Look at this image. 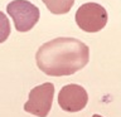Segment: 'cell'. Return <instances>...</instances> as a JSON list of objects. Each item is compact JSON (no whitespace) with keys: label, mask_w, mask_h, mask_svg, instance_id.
Segmentation results:
<instances>
[{"label":"cell","mask_w":121,"mask_h":117,"mask_svg":"<svg viewBox=\"0 0 121 117\" xmlns=\"http://www.w3.org/2000/svg\"><path fill=\"white\" fill-rule=\"evenodd\" d=\"M54 86L49 82L39 84L29 92V98L24 104V111L37 117H47L51 112Z\"/></svg>","instance_id":"4"},{"label":"cell","mask_w":121,"mask_h":117,"mask_svg":"<svg viewBox=\"0 0 121 117\" xmlns=\"http://www.w3.org/2000/svg\"><path fill=\"white\" fill-rule=\"evenodd\" d=\"M76 23L83 32H100L107 23V11L97 3H86L76 11Z\"/></svg>","instance_id":"3"},{"label":"cell","mask_w":121,"mask_h":117,"mask_svg":"<svg viewBox=\"0 0 121 117\" xmlns=\"http://www.w3.org/2000/svg\"><path fill=\"white\" fill-rule=\"evenodd\" d=\"M10 35V23L4 13L0 11V43H4Z\"/></svg>","instance_id":"7"},{"label":"cell","mask_w":121,"mask_h":117,"mask_svg":"<svg viewBox=\"0 0 121 117\" xmlns=\"http://www.w3.org/2000/svg\"><path fill=\"white\" fill-rule=\"evenodd\" d=\"M6 11L13 19L15 29L20 33L29 32L39 20V9L28 0H14L9 3Z\"/></svg>","instance_id":"2"},{"label":"cell","mask_w":121,"mask_h":117,"mask_svg":"<svg viewBox=\"0 0 121 117\" xmlns=\"http://www.w3.org/2000/svg\"><path fill=\"white\" fill-rule=\"evenodd\" d=\"M88 94L79 84H66L58 93V104L66 112H78L86 107Z\"/></svg>","instance_id":"5"},{"label":"cell","mask_w":121,"mask_h":117,"mask_svg":"<svg viewBox=\"0 0 121 117\" xmlns=\"http://www.w3.org/2000/svg\"><path fill=\"white\" fill-rule=\"evenodd\" d=\"M35 60L38 68L47 75H71L86 67L90 49L76 38H56L40 45Z\"/></svg>","instance_id":"1"},{"label":"cell","mask_w":121,"mask_h":117,"mask_svg":"<svg viewBox=\"0 0 121 117\" xmlns=\"http://www.w3.org/2000/svg\"><path fill=\"white\" fill-rule=\"evenodd\" d=\"M47 9L56 15L66 14L73 6L74 0H42Z\"/></svg>","instance_id":"6"},{"label":"cell","mask_w":121,"mask_h":117,"mask_svg":"<svg viewBox=\"0 0 121 117\" xmlns=\"http://www.w3.org/2000/svg\"><path fill=\"white\" fill-rule=\"evenodd\" d=\"M92 117H102V116H100V115H93Z\"/></svg>","instance_id":"8"}]
</instances>
